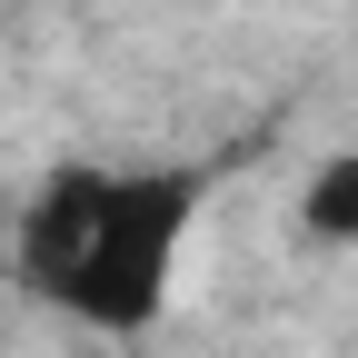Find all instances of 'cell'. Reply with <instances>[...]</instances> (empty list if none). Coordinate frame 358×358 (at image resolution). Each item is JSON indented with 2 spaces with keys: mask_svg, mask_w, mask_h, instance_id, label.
<instances>
[{
  "mask_svg": "<svg viewBox=\"0 0 358 358\" xmlns=\"http://www.w3.org/2000/svg\"><path fill=\"white\" fill-rule=\"evenodd\" d=\"M189 219H199V169H90V159H70L10 209V268L60 319L140 338L169 308Z\"/></svg>",
  "mask_w": 358,
  "mask_h": 358,
  "instance_id": "obj_1",
  "label": "cell"
},
{
  "mask_svg": "<svg viewBox=\"0 0 358 358\" xmlns=\"http://www.w3.org/2000/svg\"><path fill=\"white\" fill-rule=\"evenodd\" d=\"M299 229L308 239H358V150H338V159H319L308 169V189H299Z\"/></svg>",
  "mask_w": 358,
  "mask_h": 358,
  "instance_id": "obj_2",
  "label": "cell"
}]
</instances>
